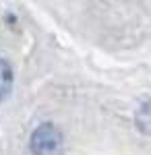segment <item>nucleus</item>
Here are the masks:
<instances>
[{
  "instance_id": "obj_2",
  "label": "nucleus",
  "mask_w": 151,
  "mask_h": 155,
  "mask_svg": "<svg viewBox=\"0 0 151 155\" xmlns=\"http://www.w3.org/2000/svg\"><path fill=\"white\" fill-rule=\"evenodd\" d=\"M135 124L143 134L151 137V97L143 99L141 106L137 107V114H135Z\"/></svg>"
},
{
  "instance_id": "obj_1",
  "label": "nucleus",
  "mask_w": 151,
  "mask_h": 155,
  "mask_svg": "<svg viewBox=\"0 0 151 155\" xmlns=\"http://www.w3.org/2000/svg\"><path fill=\"white\" fill-rule=\"evenodd\" d=\"M31 155H62L64 153V137L54 122H42L29 139Z\"/></svg>"
},
{
  "instance_id": "obj_3",
  "label": "nucleus",
  "mask_w": 151,
  "mask_h": 155,
  "mask_svg": "<svg viewBox=\"0 0 151 155\" xmlns=\"http://www.w3.org/2000/svg\"><path fill=\"white\" fill-rule=\"evenodd\" d=\"M12 81H15L12 66H11V64H8L4 58H0V101H4L6 97L11 95V91H12Z\"/></svg>"
}]
</instances>
